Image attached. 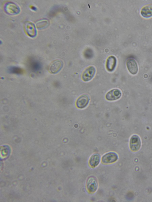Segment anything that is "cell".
<instances>
[{
	"instance_id": "7",
	"label": "cell",
	"mask_w": 152,
	"mask_h": 202,
	"mask_svg": "<svg viewBox=\"0 0 152 202\" xmlns=\"http://www.w3.org/2000/svg\"><path fill=\"white\" fill-rule=\"evenodd\" d=\"M89 102V98L88 96L83 94L79 97L76 102V107L82 109L86 107Z\"/></svg>"
},
{
	"instance_id": "6",
	"label": "cell",
	"mask_w": 152,
	"mask_h": 202,
	"mask_svg": "<svg viewBox=\"0 0 152 202\" xmlns=\"http://www.w3.org/2000/svg\"><path fill=\"white\" fill-rule=\"evenodd\" d=\"M126 65L128 70L132 74L135 75L137 73L138 70L137 65L134 59L129 58L128 59Z\"/></svg>"
},
{
	"instance_id": "5",
	"label": "cell",
	"mask_w": 152,
	"mask_h": 202,
	"mask_svg": "<svg viewBox=\"0 0 152 202\" xmlns=\"http://www.w3.org/2000/svg\"><path fill=\"white\" fill-rule=\"evenodd\" d=\"M121 92L118 89H115L108 92L105 95L106 99L109 101H113L119 99L121 96Z\"/></svg>"
},
{
	"instance_id": "14",
	"label": "cell",
	"mask_w": 152,
	"mask_h": 202,
	"mask_svg": "<svg viewBox=\"0 0 152 202\" xmlns=\"http://www.w3.org/2000/svg\"><path fill=\"white\" fill-rule=\"evenodd\" d=\"M48 22L46 20H43L41 21L40 22L37 23V27L38 28H43L45 27L48 25Z\"/></svg>"
},
{
	"instance_id": "12",
	"label": "cell",
	"mask_w": 152,
	"mask_h": 202,
	"mask_svg": "<svg viewBox=\"0 0 152 202\" xmlns=\"http://www.w3.org/2000/svg\"><path fill=\"white\" fill-rule=\"evenodd\" d=\"M63 66L62 62L60 60H56L53 62L50 68V71L53 73L58 72Z\"/></svg>"
},
{
	"instance_id": "10",
	"label": "cell",
	"mask_w": 152,
	"mask_h": 202,
	"mask_svg": "<svg viewBox=\"0 0 152 202\" xmlns=\"http://www.w3.org/2000/svg\"><path fill=\"white\" fill-rule=\"evenodd\" d=\"M141 15L145 18L149 17L152 16V3L148 4L143 6L141 9Z\"/></svg>"
},
{
	"instance_id": "13",
	"label": "cell",
	"mask_w": 152,
	"mask_h": 202,
	"mask_svg": "<svg viewBox=\"0 0 152 202\" xmlns=\"http://www.w3.org/2000/svg\"><path fill=\"white\" fill-rule=\"evenodd\" d=\"M100 161L99 156L97 154L92 155L89 161V165L92 167H95L99 164Z\"/></svg>"
},
{
	"instance_id": "1",
	"label": "cell",
	"mask_w": 152,
	"mask_h": 202,
	"mask_svg": "<svg viewBox=\"0 0 152 202\" xmlns=\"http://www.w3.org/2000/svg\"><path fill=\"white\" fill-rule=\"evenodd\" d=\"M96 70L93 66H90L86 68L82 73L81 78L84 81H88L94 76Z\"/></svg>"
},
{
	"instance_id": "15",
	"label": "cell",
	"mask_w": 152,
	"mask_h": 202,
	"mask_svg": "<svg viewBox=\"0 0 152 202\" xmlns=\"http://www.w3.org/2000/svg\"><path fill=\"white\" fill-rule=\"evenodd\" d=\"M31 9L33 10H34V9H35L36 8L34 7L33 6L31 7Z\"/></svg>"
},
{
	"instance_id": "9",
	"label": "cell",
	"mask_w": 152,
	"mask_h": 202,
	"mask_svg": "<svg viewBox=\"0 0 152 202\" xmlns=\"http://www.w3.org/2000/svg\"><path fill=\"white\" fill-rule=\"evenodd\" d=\"M117 63L116 57L113 56H109L107 59L106 67L107 70L109 72L113 71L115 69Z\"/></svg>"
},
{
	"instance_id": "2",
	"label": "cell",
	"mask_w": 152,
	"mask_h": 202,
	"mask_svg": "<svg viewBox=\"0 0 152 202\" xmlns=\"http://www.w3.org/2000/svg\"><path fill=\"white\" fill-rule=\"evenodd\" d=\"M118 158V156L116 153L110 152L104 154L102 158L101 161L103 163L108 164L115 162Z\"/></svg>"
},
{
	"instance_id": "8",
	"label": "cell",
	"mask_w": 152,
	"mask_h": 202,
	"mask_svg": "<svg viewBox=\"0 0 152 202\" xmlns=\"http://www.w3.org/2000/svg\"><path fill=\"white\" fill-rule=\"evenodd\" d=\"M97 183L94 177H90L88 179L86 182V188L90 193L95 192L97 190Z\"/></svg>"
},
{
	"instance_id": "4",
	"label": "cell",
	"mask_w": 152,
	"mask_h": 202,
	"mask_svg": "<svg viewBox=\"0 0 152 202\" xmlns=\"http://www.w3.org/2000/svg\"><path fill=\"white\" fill-rule=\"evenodd\" d=\"M4 9L7 13L12 15L18 14L20 12V9L18 6L12 2L6 3L4 6Z\"/></svg>"
},
{
	"instance_id": "3",
	"label": "cell",
	"mask_w": 152,
	"mask_h": 202,
	"mask_svg": "<svg viewBox=\"0 0 152 202\" xmlns=\"http://www.w3.org/2000/svg\"><path fill=\"white\" fill-rule=\"evenodd\" d=\"M129 146L131 150L133 151L138 150L141 146V141L139 137L134 135L130 138Z\"/></svg>"
},
{
	"instance_id": "11",
	"label": "cell",
	"mask_w": 152,
	"mask_h": 202,
	"mask_svg": "<svg viewBox=\"0 0 152 202\" xmlns=\"http://www.w3.org/2000/svg\"><path fill=\"white\" fill-rule=\"evenodd\" d=\"M25 28L26 32L29 36L34 37L36 35V31L34 24L28 22L26 23Z\"/></svg>"
}]
</instances>
